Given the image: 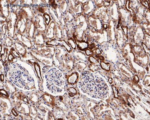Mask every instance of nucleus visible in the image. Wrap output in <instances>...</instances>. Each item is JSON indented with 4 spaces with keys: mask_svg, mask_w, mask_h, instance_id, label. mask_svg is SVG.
<instances>
[{
    "mask_svg": "<svg viewBox=\"0 0 150 120\" xmlns=\"http://www.w3.org/2000/svg\"><path fill=\"white\" fill-rule=\"evenodd\" d=\"M79 86L84 93L94 98L107 97L109 93L108 86L102 78L86 74L81 78Z\"/></svg>",
    "mask_w": 150,
    "mask_h": 120,
    "instance_id": "f257e3e1",
    "label": "nucleus"
},
{
    "mask_svg": "<svg viewBox=\"0 0 150 120\" xmlns=\"http://www.w3.org/2000/svg\"><path fill=\"white\" fill-rule=\"evenodd\" d=\"M50 73L48 74L47 78V87L53 92H59L62 90V87L64 85L62 79V74L60 73Z\"/></svg>",
    "mask_w": 150,
    "mask_h": 120,
    "instance_id": "f03ea898",
    "label": "nucleus"
}]
</instances>
